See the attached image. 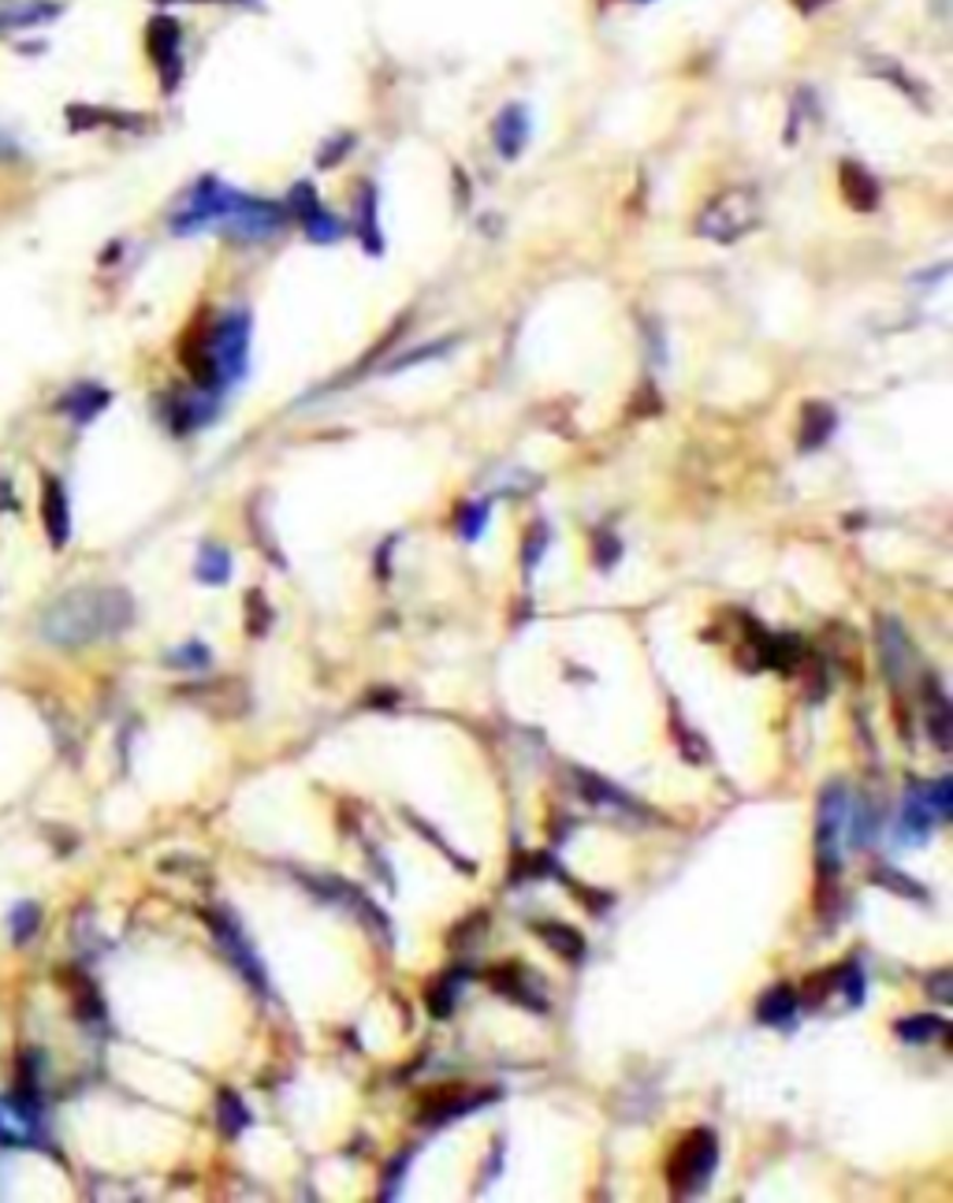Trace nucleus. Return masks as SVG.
<instances>
[{
    "label": "nucleus",
    "instance_id": "f257e3e1",
    "mask_svg": "<svg viewBox=\"0 0 953 1203\" xmlns=\"http://www.w3.org/2000/svg\"><path fill=\"white\" fill-rule=\"evenodd\" d=\"M247 351H250L247 310H227L213 325L190 328L179 347V359L201 391H221L247 373Z\"/></svg>",
    "mask_w": 953,
    "mask_h": 1203
},
{
    "label": "nucleus",
    "instance_id": "f03ea898",
    "mask_svg": "<svg viewBox=\"0 0 953 1203\" xmlns=\"http://www.w3.org/2000/svg\"><path fill=\"white\" fill-rule=\"evenodd\" d=\"M130 618H135V604L124 589H78L41 615V638L60 649H78L127 630Z\"/></svg>",
    "mask_w": 953,
    "mask_h": 1203
},
{
    "label": "nucleus",
    "instance_id": "7ed1b4c3",
    "mask_svg": "<svg viewBox=\"0 0 953 1203\" xmlns=\"http://www.w3.org/2000/svg\"><path fill=\"white\" fill-rule=\"evenodd\" d=\"M764 221V202L753 187H727L697 216V235L715 242H738L741 235L756 231Z\"/></svg>",
    "mask_w": 953,
    "mask_h": 1203
},
{
    "label": "nucleus",
    "instance_id": "20e7f679",
    "mask_svg": "<svg viewBox=\"0 0 953 1203\" xmlns=\"http://www.w3.org/2000/svg\"><path fill=\"white\" fill-rule=\"evenodd\" d=\"M715 1163H719V1140L712 1129H693L686 1140H678V1148L670 1152L667 1163V1185L675 1196H697L704 1192V1185L712 1181Z\"/></svg>",
    "mask_w": 953,
    "mask_h": 1203
},
{
    "label": "nucleus",
    "instance_id": "39448f33",
    "mask_svg": "<svg viewBox=\"0 0 953 1203\" xmlns=\"http://www.w3.org/2000/svg\"><path fill=\"white\" fill-rule=\"evenodd\" d=\"M235 198H239V190H231L216 176H201L195 187L187 190V198L176 205V213H172V228L179 235L224 228L227 213L235 209Z\"/></svg>",
    "mask_w": 953,
    "mask_h": 1203
},
{
    "label": "nucleus",
    "instance_id": "423d86ee",
    "mask_svg": "<svg viewBox=\"0 0 953 1203\" xmlns=\"http://www.w3.org/2000/svg\"><path fill=\"white\" fill-rule=\"evenodd\" d=\"M287 224V209L276 205V202H265V198H253V195H242L235 198V209L227 213L224 221V231L231 235V239H247V242H265L273 239V235L284 231Z\"/></svg>",
    "mask_w": 953,
    "mask_h": 1203
},
{
    "label": "nucleus",
    "instance_id": "0eeeda50",
    "mask_svg": "<svg viewBox=\"0 0 953 1203\" xmlns=\"http://www.w3.org/2000/svg\"><path fill=\"white\" fill-rule=\"evenodd\" d=\"M492 1095L496 1092H474V1088H466V1085H443V1088H436V1092L422 1095L417 1121H425V1126H443V1121H454V1118H462V1114L477 1111V1106L492 1103Z\"/></svg>",
    "mask_w": 953,
    "mask_h": 1203
},
{
    "label": "nucleus",
    "instance_id": "6e6552de",
    "mask_svg": "<svg viewBox=\"0 0 953 1203\" xmlns=\"http://www.w3.org/2000/svg\"><path fill=\"white\" fill-rule=\"evenodd\" d=\"M146 49H150L156 72H161L164 90H176L179 75H183V57H179V23L161 15V20L150 23V34H146Z\"/></svg>",
    "mask_w": 953,
    "mask_h": 1203
},
{
    "label": "nucleus",
    "instance_id": "1a4fd4ad",
    "mask_svg": "<svg viewBox=\"0 0 953 1203\" xmlns=\"http://www.w3.org/2000/svg\"><path fill=\"white\" fill-rule=\"evenodd\" d=\"M291 202H294V216L302 221V228L313 242H336L339 235H343V224L321 205L317 190H313L310 183H299V187H294Z\"/></svg>",
    "mask_w": 953,
    "mask_h": 1203
},
{
    "label": "nucleus",
    "instance_id": "9d476101",
    "mask_svg": "<svg viewBox=\"0 0 953 1203\" xmlns=\"http://www.w3.org/2000/svg\"><path fill=\"white\" fill-rule=\"evenodd\" d=\"M205 924L216 931V939H221V947L227 950V957L239 965V973L247 976V980L258 991H265V973H261V962L253 957V950L247 947V939H242L239 924H231L227 917H221V913H205Z\"/></svg>",
    "mask_w": 953,
    "mask_h": 1203
},
{
    "label": "nucleus",
    "instance_id": "9b49d317",
    "mask_svg": "<svg viewBox=\"0 0 953 1203\" xmlns=\"http://www.w3.org/2000/svg\"><path fill=\"white\" fill-rule=\"evenodd\" d=\"M879 649H882V667H887L890 686L902 690L908 671L916 664V656H913V644H908L905 630L898 626V618H882L879 623Z\"/></svg>",
    "mask_w": 953,
    "mask_h": 1203
},
{
    "label": "nucleus",
    "instance_id": "f8f14e48",
    "mask_svg": "<svg viewBox=\"0 0 953 1203\" xmlns=\"http://www.w3.org/2000/svg\"><path fill=\"white\" fill-rule=\"evenodd\" d=\"M838 190H842L845 202H850L853 209H861V213H872V209L879 205V198H882L876 176H872V172L864 168V164H856V161L838 164Z\"/></svg>",
    "mask_w": 953,
    "mask_h": 1203
},
{
    "label": "nucleus",
    "instance_id": "ddd939ff",
    "mask_svg": "<svg viewBox=\"0 0 953 1203\" xmlns=\"http://www.w3.org/2000/svg\"><path fill=\"white\" fill-rule=\"evenodd\" d=\"M41 522H46V534L52 544L64 548L67 534H72V511H67V492L57 477L41 481Z\"/></svg>",
    "mask_w": 953,
    "mask_h": 1203
},
{
    "label": "nucleus",
    "instance_id": "4468645a",
    "mask_svg": "<svg viewBox=\"0 0 953 1203\" xmlns=\"http://www.w3.org/2000/svg\"><path fill=\"white\" fill-rule=\"evenodd\" d=\"M38 1140V1118L26 1100H0V1144H34Z\"/></svg>",
    "mask_w": 953,
    "mask_h": 1203
},
{
    "label": "nucleus",
    "instance_id": "2eb2a0df",
    "mask_svg": "<svg viewBox=\"0 0 953 1203\" xmlns=\"http://www.w3.org/2000/svg\"><path fill=\"white\" fill-rule=\"evenodd\" d=\"M492 138H496V150H500L503 156H518L522 150H526V142H529L526 104H506L492 124Z\"/></svg>",
    "mask_w": 953,
    "mask_h": 1203
},
{
    "label": "nucleus",
    "instance_id": "dca6fc26",
    "mask_svg": "<svg viewBox=\"0 0 953 1203\" xmlns=\"http://www.w3.org/2000/svg\"><path fill=\"white\" fill-rule=\"evenodd\" d=\"M931 824H935V809L928 805V801H924L920 787H913L905 794V801H902V824H898V831H902V842L920 845L924 839H928Z\"/></svg>",
    "mask_w": 953,
    "mask_h": 1203
},
{
    "label": "nucleus",
    "instance_id": "f3484780",
    "mask_svg": "<svg viewBox=\"0 0 953 1203\" xmlns=\"http://www.w3.org/2000/svg\"><path fill=\"white\" fill-rule=\"evenodd\" d=\"M838 417L835 410L824 403H804L801 406V451H816L827 443V436L835 433Z\"/></svg>",
    "mask_w": 953,
    "mask_h": 1203
},
{
    "label": "nucleus",
    "instance_id": "a211bd4d",
    "mask_svg": "<svg viewBox=\"0 0 953 1203\" xmlns=\"http://www.w3.org/2000/svg\"><path fill=\"white\" fill-rule=\"evenodd\" d=\"M950 701L942 697V690L935 686V678H928V697H924V723H928V735L935 738V745L946 753V749L953 745L950 742Z\"/></svg>",
    "mask_w": 953,
    "mask_h": 1203
},
{
    "label": "nucleus",
    "instance_id": "6ab92c4d",
    "mask_svg": "<svg viewBox=\"0 0 953 1203\" xmlns=\"http://www.w3.org/2000/svg\"><path fill=\"white\" fill-rule=\"evenodd\" d=\"M488 983H492V988L500 991V995H506V999L526 1002L529 1010H544V999L532 995V991H529V980H526V973H522L518 965H496V969L488 973Z\"/></svg>",
    "mask_w": 953,
    "mask_h": 1203
},
{
    "label": "nucleus",
    "instance_id": "aec40b11",
    "mask_svg": "<svg viewBox=\"0 0 953 1203\" xmlns=\"http://www.w3.org/2000/svg\"><path fill=\"white\" fill-rule=\"evenodd\" d=\"M532 931H537L540 939L548 943V950H555L559 957H566V962H581L585 957V939L577 936L574 928H566V924L559 920H540L532 924Z\"/></svg>",
    "mask_w": 953,
    "mask_h": 1203
},
{
    "label": "nucleus",
    "instance_id": "412c9836",
    "mask_svg": "<svg viewBox=\"0 0 953 1203\" xmlns=\"http://www.w3.org/2000/svg\"><path fill=\"white\" fill-rule=\"evenodd\" d=\"M798 1010H801V1002H798V995H793V988L790 983H778V988H772L764 999H760L756 1017L764 1025H790Z\"/></svg>",
    "mask_w": 953,
    "mask_h": 1203
},
{
    "label": "nucleus",
    "instance_id": "4be33fe9",
    "mask_svg": "<svg viewBox=\"0 0 953 1203\" xmlns=\"http://www.w3.org/2000/svg\"><path fill=\"white\" fill-rule=\"evenodd\" d=\"M104 406H109V391L98 388V385H78V388L67 391V399H64V410L72 417H78V422L98 417Z\"/></svg>",
    "mask_w": 953,
    "mask_h": 1203
},
{
    "label": "nucleus",
    "instance_id": "5701e85b",
    "mask_svg": "<svg viewBox=\"0 0 953 1203\" xmlns=\"http://www.w3.org/2000/svg\"><path fill=\"white\" fill-rule=\"evenodd\" d=\"M574 779H577V787H581V794L589 798L592 805H611V809H623V813H626V809H634V801H629V798L623 794V790H615V787H611V782L597 779V775H589V772H574Z\"/></svg>",
    "mask_w": 953,
    "mask_h": 1203
},
{
    "label": "nucleus",
    "instance_id": "b1692460",
    "mask_svg": "<svg viewBox=\"0 0 953 1203\" xmlns=\"http://www.w3.org/2000/svg\"><path fill=\"white\" fill-rule=\"evenodd\" d=\"M227 574H231V555L221 544H205L198 555V578L209 581V586H224Z\"/></svg>",
    "mask_w": 953,
    "mask_h": 1203
},
{
    "label": "nucleus",
    "instance_id": "393cba45",
    "mask_svg": "<svg viewBox=\"0 0 953 1203\" xmlns=\"http://www.w3.org/2000/svg\"><path fill=\"white\" fill-rule=\"evenodd\" d=\"M950 1028L942 1017L935 1014H920V1017H905V1022H898V1036H902L905 1043H931L935 1036H946Z\"/></svg>",
    "mask_w": 953,
    "mask_h": 1203
},
{
    "label": "nucleus",
    "instance_id": "a878e982",
    "mask_svg": "<svg viewBox=\"0 0 953 1203\" xmlns=\"http://www.w3.org/2000/svg\"><path fill=\"white\" fill-rule=\"evenodd\" d=\"M216 1121H221V1129L227 1137H235V1132H242L250 1126L247 1106H242V1100L235 1092H221V1100H216Z\"/></svg>",
    "mask_w": 953,
    "mask_h": 1203
},
{
    "label": "nucleus",
    "instance_id": "bb28decb",
    "mask_svg": "<svg viewBox=\"0 0 953 1203\" xmlns=\"http://www.w3.org/2000/svg\"><path fill=\"white\" fill-rule=\"evenodd\" d=\"M362 224H358V235L365 239V247L373 250V254H380V228H377V187L373 183H365V198H362Z\"/></svg>",
    "mask_w": 953,
    "mask_h": 1203
},
{
    "label": "nucleus",
    "instance_id": "cd10ccee",
    "mask_svg": "<svg viewBox=\"0 0 953 1203\" xmlns=\"http://www.w3.org/2000/svg\"><path fill=\"white\" fill-rule=\"evenodd\" d=\"M466 983V973H451L443 976L440 983H436L432 991H428V1010H432L436 1017H448L451 1006H454V995H459V988Z\"/></svg>",
    "mask_w": 953,
    "mask_h": 1203
},
{
    "label": "nucleus",
    "instance_id": "c85d7f7f",
    "mask_svg": "<svg viewBox=\"0 0 953 1203\" xmlns=\"http://www.w3.org/2000/svg\"><path fill=\"white\" fill-rule=\"evenodd\" d=\"M57 8L52 4H26V8H12V12H0V26H34L41 20H52Z\"/></svg>",
    "mask_w": 953,
    "mask_h": 1203
},
{
    "label": "nucleus",
    "instance_id": "c756f323",
    "mask_svg": "<svg viewBox=\"0 0 953 1203\" xmlns=\"http://www.w3.org/2000/svg\"><path fill=\"white\" fill-rule=\"evenodd\" d=\"M34 928H38V905L34 902L15 905V913H12V939L15 943H26V939L34 936Z\"/></svg>",
    "mask_w": 953,
    "mask_h": 1203
},
{
    "label": "nucleus",
    "instance_id": "7c9ffc66",
    "mask_svg": "<svg viewBox=\"0 0 953 1203\" xmlns=\"http://www.w3.org/2000/svg\"><path fill=\"white\" fill-rule=\"evenodd\" d=\"M835 988L845 991L850 1006H861V999H864V973L856 969V965H842V969L835 973Z\"/></svg>",
    "mask_w": 953,
    "mask_h": 1203
},
{
    "label": "nucleus",
    "instance_id": "2f4dec72",
    "mask_svg": "<svg viewBox=\"0 0 953 1203\" xmlns=\"http://www.w3.org/2000/svg\"><path fill=\"white\" fill-rule=\"evenodd\" d=\"M830 988H835V973H824V976H808V980H804V988H801V1006H819V1002H824L827 995H830Z\"/></svg>",
    "mask_w": 953,
    "mask_h": 1203
},
{
    "label": "nucleus",
    "instance_id": "473e14b6",
    "mask_svg": "<svg viewBox=\"0 0 953 1203\" xmlns=\"http://www.w3.org/2000/svg\"><path fill=\"white\" fill-rule=\"evenodd\" d=\"M172 667H205L209 664V649L205 644H187V649H176L168 656Z\"/></svg>",
    "mask_w": 953,
    "mask_h": 1203
},
{
    "label": "nucleus",
    "instance_id": "72a5a7b5",
    "mask_svg": "<svg viewBox=\"0 0 953 1203\" xmlns=\"http://www.w3.org/2000/svg\"><path fill=\"white\" fill-rule=\"evenodd\" d=\"M247 612H250V634H265L268 630V618H273V612L265 607V600H261V592L253 589L247 597Z\"/></svg>",
    "mask_w": 953,
    "mask_h": 1203
},
{
    "label": "nucleus",
    "instance_id": "f704fd0d",
    "mask_svg": "<svg viewBox=\"0 0 953 1203\" xmlns=\"http://www.w3.org/2000/svg\"><path fill=\"white\" fill-rule=\"evenodd\" d=\"M876 884L890 887V891H898V894H908V898H924L920 887H916L913 879H905L902 872H876Z\"/></svg>",
    "mask_w": 953,
    "mask_h": 1203
},
{
    "label": "nucleus",
    "instance_id": "c9c22d12",
    "mask_svg": "<svg viewBox=\"0 0 953 1203\" xmlns=\"http://www.w3.org/2000/svg\"><path fill=\"white\" fill-rule=\"evenodd\" d=\"M592 544H597V560H600V566H611V563L618 560V540L611 537V534H603V529H600Z\"/></svg>",
    "mask_w": 953,
    "mask_h": 1203
},
{
    "label": "nucleus",
    "instance_id": "e433bc0d",
    "mask_svg": "<svg viewBox=\"0 0 953 1203\" xmlns=\"http://www.w3.org/2000/svg\"><path fill=\"white\" fill-rule=\"evenodd\" d=\"M485 507H466V514H462V537H469V540H474L477 534H480V529H485Z\"/></svg>",
    "mask_w": 953,
    "mask_h": 1203
},
{
    "label": "nucleus",
    "instance_id": "4c0bfd02",
    "mask_svg": "<svg viewBox=\"0 0 953 1203\" xmlns=\"http://www.w3.org/2000/svg\"><path fill=\"white\" fill-rule=\"evenodd\" d=\"M931 995L939 1002H950V973L931 976Z\"/></svg>",
    "mask_w": 953,
    "mask_h": 1203
}]
</instances>
